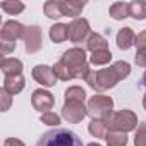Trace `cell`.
Listing matches in <instances>:
<instances>
[{"mask_svg": "<svg viewBox=\"0 0 146 146\" xmlns=\"http://www.w3.org/2000/svg\"><path fill=\"white\" fill-rule=\"evenodd\" d=\"M120 81L119 74L115 72V69L110 65L108 69H102V70H91L90 76L86 78V83L91 90H95L96 93H103L110 88H113L117 83Z\"/></svg>", "mask_w": 146, "mask_h": 146, "instance_id": "4", "label": "cell"}, {"mask_svg": "<svg viewBox=\"0 0 146 146\" xmlns=\"http://www.w3.org/2000/svg\"><path fill=\"white\" fill-rule=\"evenodd\" d=\"M107 48H108V41H107L102 35H98V33H91V35H90V38H88V41H86V50H90V52L93 53V52L107 50Z\"/></svg>", "mask_w": 146, "mask_h": 146, "instance_id": "19", "label": "cell"}, {"mask_svg": "<svg viewBox=\"0 0 146 146\" xmlns=\"http://www.w3.org/2000/svg\"><path fill=\"white\" fill-rule=\"evenodd\" d=\"M112 67L115 69V72L119 74V78H120V81L122 79H125L129 74H131V64L129 62H124V60H119V62H115V64H112Z\"/></svg>", "mask_w": 146, "mask_h": 146, "instance_id": "27", "label": "cell"}, {"mask_svg": "<svg viewBox=\"0 0 146 146\" xmlns=\"http://www.w3.org/2000/svg\"><path fill=\"white\" fill-rule=\"evenodd\" d=\"M53 103H55V98L50 91L46 90H35L33 95H31V105L35 110L45 113V112H50L53 108Z\"/></svg>", "mask_w": 146, "mask_h": 146, "instance_id": "9", "label": "cell"}, {"mask_svg": "<svg viewBox=\"0 0 146 146\" xmlns=\"http://www.w3.org/2000/svg\"><path fill=\"white\" fill-rule=\"evenodd\" d=\"M36 146H83V141L74 131L58 127L43 132Z\"/></svg>", "mask_w": 146, "mask_h": 146, "instance_id": "2", "label": "cell"}, {"mask_svg": "<svg viewBox=\"0 0 146 146\" xmlns=\"http://www.w3.org/2000/svg\"><path fill=\"white\" fill-rule=\"evenodd\" d=\"M134 60H136V64H137L139 67H146V48H139V50L136 52Z\"/></svg>", "mask_w": 146, "mask_h": 146, "instance_id": "32", "label": "cell"}, {"mask_svg": "<svg viewBox=\"0 0 146 146\" xmlns=\"http://www.w3.org/2000/svg\"><path fill=\"white\" fill-rule=\"evenodd\" d=\"M141 84L146 86V70H144V74H143V78H141Z\"/></svg>", "mask_w": 146, "mask_h": 146, "instance_id": "35", "label": "cell"}, {"mask_svg": "<svg viewBox=\"0 0 146 146\" xmlns=\"http://www.w3.org/2000/svg\"><path fill=\"white\" fill-rule=\"evenodd\" d=\"M115 41H117V46H119L120 50H129L131 46L136 45V35H134V31H132L131 28H122V29L117 33Z\"/></svg>", "mask_w": 146, "mask_h": 146, "instance_id": "15", "label": "cell"}, {"mask_svg": "<svg viewBox=\"0 0 146 146\" xmlns=\"http://www.w3.org/2000/svg\"><path fill=\"white\" fill-rule=\"evenodd\" d=\"M31 76H33V79H35L36 83H40V84L45 86V88H52V86L57 84V78H55V74H53V69L48 67V65H45V64L36 65V67L33 69V72H31Z\"/></svg>", "mask_w": 146, "mask_h": 146, "instance_id": "10", "label": "cell"}, {"mask_svg": "<svg viewBox=\"0 0 146 146\" xmlns=\"http://www.w3.org/2000/svg\"><path fill=\"white\" fill-rule=\"evenodd\" d=\"M108 127V131H115V132H131L134 131L139 124H137V115L132 110H120V112H112L105 120H103Z\"/></svg>", "mask_w": 146, "mask_h": 146, "instance_id": "3", "label": "cell"}, {"mask_svg": "<svg viewBox=\"0 0 146 146\" xmlns=\"http://www.w3.org/2000/svg\"><path fill=\"white\" fill-rule=\"evenodd\" d=\"M108 14L115 21H124L125 17H129V4L127 2H113L108 9Z\"/></svg>", "mask_w": 146, "mask_h": 146, "instance_id": "18", "label": "cell"}, {"mask_svg": "<svg viewBox=\"0 0 146 146\" xmlns=\"http://www.w3.org/2000/svg\"><path fill=\"white\" fill-rule=\"evenodd\" d=\"M43 12H45V16H46L48 19H58V17H62L58 0H48V2H45Z\"/></svg>", "mask_w": 146, "mask_h": 146, "instance_id": "23", "label": "cell"}, {"mask_svg": "<svg viewBox=\"0 0 146 146\" xmlns=\"http://www.w3.org/2000/svg\"><path fill=\"white\" fill-rule=\"evenodd\" d=\"M50 40L53 43H64L67 38H69V26L67 24H62V23H57L50 28Z\"/></svg>", "mask_w": 146, "mask_h": 146, "instance_id": "16", "label": "cell"}, {"mask_svg": "<svg viewBox=\"0 0 146 146\" xmlns=\"http://www.w3.org/2000/svg\"><path fill=\"white\" fill-rule=\"evenodd\" d=\"M88 146H102V144H100V143H90Z\"/></svg>", "mask_w": 146, "mask_h": 146, "instance_id": "37", "label": "cell"}, {"mask_svg": "<svg viewBox=\"0 0 146 146\" xmlns=\"http://www.w3.org/2000/svg\"><path fill=\"white\" fill-rule=\"evenodd\" d=\"M88 115V107L83 102H65L62 107V117L69 124H79Z\"/></svg>", "mask_w": 146, "mask_h": 146, "instance_id": "7", "label": "cell"}, {"mask_svg": "<svg viewBox=\"0 0 146 146\" xmlns=\"http://www.w3.org/2000/svg\"><path fill=\"white\" fill-rule=\"evenodd\" d=\"M134 146H146V122H141L134 134Z\"/></svg>", "mask_w": 146, "mask_h": 146, "instance_id": "29", "label": "cell"}, {"mask_svg": "<svg viewBox=\"0 0 146 146\" xmlns=\"http://www.w3.org/2000/svg\"><path fill=\"white\" fill-rule=\"evenodd\" d=\"M107 143H108V146H127V136H125V132L110 131L107 136Z\"/></svg>", "mask_w": 146, "mask_h": 146, "instance_id": "26", "label": "cell"}, {"mask_svg": "<svg viewBox=\"0 0 146 146\" xmlns=\"http://www.w3.org/2000/svg\"><path fill=\"white\" fill-rule=\"evenodd\" d=\"M129 17H132L136 21L146 19V2L144 0H132V2H129Z\"/></svg>", "mask_w": 146, "mask_h": 146, "instance_id": "17", "label": "cell"}, {"mask_svg": "<svg viewBox=\"0 0 146 146\" xmlns=\"http://www.w3.org/2000/svg\"><path fill=\"white\" fill-rule=\"evenodd\" d=\"M143 107H144V110H146V93H144V96H143Z\"/></svg>", "mask_w": 146, "mask_h": 146, "instance_id": "36", "label": "cell"}, {"mask_svg": "<svg viewBox=\"0 0 146 146\" xmlns=\"http://www.w3.org/2000/svg\"><path fill=\"white\" fill-rule=\"evenodd\" d=\"M58 5H60L62 16H65V17H74V19H78V16L86 7L84 2H74V0H58Z\"/></svg>", "mask_w": 146, "mask_h": 146, "instance_id": "12", "label": "cell"}, {"mask_svg": "<svg viewBox=\"0 0 146 146\" xmlns=\"http://www.w3.org/2000/svg\"><path fill=\"white\" fill-rule=\"evenodd\" d=\"M24 86H26V79H24L23 74L21 76H5L2 90H5L9 95L14 96V95H19L24 90Z\"/></svg>", "mask_w": 146, "mask_h": 146, "instance_id": "13", "label": "cell"}, {"mask_svg": "<svg viewBox=\"0 0 146 146\" xmlns=\"http://www.w3.org/2000/svg\"><path fill=\"white\" fill-rule=\"evenodd\" d=\"M0 98H2V112H7L12 103V95H9L5 90H2L0 91Z\"/></svg>", "mask_w": 146, "mask_h": 146, "instance_id": "30", "label": "cell"}, {"mask_svg": "<svg viewBox=\"0 0 146 146\" xmlns=\"http://www.w3.org/2000/svg\"><path fill=\"white\" fill-rule=\"evenodd\" d=\"M53 74H55V78L57 79H60V81H69V79H72V74H70V70H69V67L64 64V62H57L53 67Z\"/></svg>", "mask_w": 146, "mask_h": 146, "instance_id": "25", "label": "cell"}, {"mask_svg": "<svg viewBox=\"0 0 146 146\" xmlns=\"http://www.w3.org/2000/svg\"><path fill=\"white\" fill-rule=\"evenodd\" d=\"M137 50L139 48H146V29L144 31H141L137 36H136V45H134Z\"/></svg>", "mask_w": 146, "mask_h": 146, "instance_id": "33", "label": "cell"}, {"mask_svg": "<svg viewBox=\"0 0 146 146\" xmlns=\"http://www.w3.org/2000/svg\"><path fill=\"white\" fill-rule=\"evenodd\" d=\"M14 50H16V43H12V41H0V53L4 55V58H5V55H9Z\"/></svg>", "mask_w": 146, "mask_h": 146, "instance_id": "31", "label": "cell"}, {"mask_svg": "<svg viewBox=\"0 0 146 146\" xmlns=\"http://www.w3.org/2000/svg\"><path fill=\"white\" fill-rule=\"evenodd\" d=\"M23 41H24V46H26V52L28 53L40 52L41 50V45H43L41 28H38V26H28V28H24Z\"/></svg>", "mask_w": 146, "mask_h": 146, "instance_id": "8", "label": "cell"}, {"mask_svg": "<svg viewBox=\"0 0 146 146\" xmlns=\"http://www.w3.org/2000/svg\"><path fill=\"white\" fill-rule=\"evenodd\" d=\"M4 146H26V144L21 139H17V137H7L4 141Z\"/></svg>", "mask_w": 146, "mask_h": 146, "instance_id": "34", "label": "cell"}, {"mask_svg": "<svg viewBox=\"0 0 146 146\" xmlns=\"http://www.w3.org/2000/svg\"><path fill=\"white\" fill-rule=\"evenodd\" d=\"M112 60V52L107 48V50H98V52H93L90 55V64L91 65H107L108 62Z\"/></svg>", "mask_w": 146, "mask_h": 146, "instance_id": "22", "label": "cell"}, {"mask_svg": "<svg viewBox=\"0 0 146 146\" xmlns=\"http://www.w3.org/2000/svg\"><path fill=\"white\" fill-rule=\"evenodd\" d=\"M0 69L4 76H21L23 74V62L14 57H5L0 60Z\"/></svg>", "mask_w": 146, "mask_h": 146, "instance_id": "14", "label": "cell"}, {"mask_svg": "<svg viewBox=\"0 0 146 146\" xmlns=\"http://www.w3.org/2000/svg\"><path fill=\"white\" fill-rule=\"evenodd\" d=\"M88 131L93 137H98V139H107V136L110 132L103 120H91L90 125H88Z\"/></svg>", "mask_w": 146, "mask_h": 146, "instance_id": "20", "label": "cell"}, {"mask_svg": "<svg viewBox=\"0 0 146 146\" xmlns=\"http://www.w3.org/2000/svg\"><path fill=\"white\" fill-rule=\"evenodd\" d=\"M64 98L65 102H86V91L81 88V86H70L65 90L64 93Z\"/></svg>", "mask_w": 146, "mask_h": 146, "instance_id": "21", "label": "cell"}, {"mask_svg": "<svg viewBox=\"0 0 146 146\" xmlns=\"http://www.w3.org/2000/svg\"><path fill=\"white\" fill-rule=\"evenodd\" d=\"M91 35V28H90V23L88 19H83V17H78L74 19L70 24H69V40L72 43H83V41H88Z\"/></svg>", "mask_w": 146, "mask_h": 146, "instance_id": "6", "label": "cell"}, {"mask_svg": "<svg viewBox=\"0 0 146 146\" xmlns=\"http://www.w3.org/2000/svg\"><path fill=\"white\" fill-rule=\"evenodd\" d=\"M88 115L93 120H105L113 110V100L105 95H95L88 102Z\"/></svg>", "mask_w": 146, "mask_h": 146, "instance_id": "5", "label": "cell"}, {"mask_svg": "<svg viewBox=\"0 0 146 146\" xmlns=\"http://www.w3.org/2000/svg\"><path fill=\"white\" fill-rule=\"evenodd\" d=\"M40 120H41L45 125H52V127H57V125L60 124V115L50 110V112H45V113H41V115H40Z\"/></svg>", "mask_w": 146, "mask_h": 146, "instance_id": "28", "label": "cell"}, {"mask_svg": "<svg viewBox=\"0 0 146 146\" xmlns=\"http://www.w3.org/2000/svg\"><path fill=\"white\" fill-rule=\"evenodd\" d=\"M0 9H2L5 14H12V16H17L24 11V4L19 2V0H11V2H2L0 4Z\"/></svg>", "mask_w": 146, "mask_h": 146, "instance_id": "24", "label": "cell"}, {"mask_svg": "<svg viewBox=\"0 0 146 146\" xmlns=\"http://www.w3.org/2000/svg\"><path fill=\"white\" fill-rule=\"evenodd\" d=\"M24 28L26 26H23L17 21H5L2 31H0V41H12V43H16L17 38H23Z\"/></svg>", "mask_w": 146, "mask_h": 146, "instance_id": "11", "label": "cell"}, {"mask_svg": "<svg viewBox=\"0 0 146 146\" xmlns=\"http://www.w3.org/2000/svg\"><path fill=\"white\" fill-rule=\"evenodd\" d=\"M60 62H64L70 74H72V79H84L90 76V62H88V55H86V50L84 48H79V46H74V48H69L64 52Z\"/></svg>", "mask_w": 146, "mask_h": 146, "instance_id": "1", "label": "cell"}]
</instances>
